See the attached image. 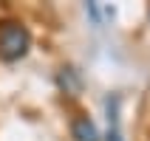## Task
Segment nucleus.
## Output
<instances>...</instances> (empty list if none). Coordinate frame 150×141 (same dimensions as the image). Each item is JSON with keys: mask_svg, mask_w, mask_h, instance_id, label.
<instances>
[{"mask_svg": "<svg viewBox=\"0 0 150 141\" xmlns=\"http://www.w3.org/2000/svg\"><path fill=\"white\" fill-rule=\"evenodd\" d=\"M31 48V31L20 20H3L0 23V59L3 62H17Z\"/></svg>", "mask_w": 150, "mask_h": 141, "instance_id": "nucleus-1", "label": "nucleus"}, {"mask_svg": "<svg viewBox=\"0 0 150 141\" xmlns=\"http://www.w3.org/2000/svg\"><path fill=\"white\" fill-rule=\"evenodd\" d=\"M57 85L59 90L68 93V96H79V90H82V76H79V71L71 65H62L57 74Z\"/></svg>", "mask_w": 150, "mask_h": 141, "instance_id": "nucleus-2", "label": "nucleus"}, {"mask_svg": "<svg viewBox=\"0 0 150 141\" xmlns=\"http://www.w3.org/2000/svg\"><path fill=\"white\" fill-rule=\"evenodd\" d=\"M71 135L74 141H99V130L88 116H76L71 121Z\"/></svg>", "mask_w": 150, "mask_h": 141, "instance_id": "nucleus-3", "label": "nucleus"}, {"mask_svg": "<svg viewBox=\"0 0 150 141\" xmlns=\"http://www.w3.org/2000/svg\"><path fill=\"white\" fill-rule=\"evenodd\" d=\"M108 107V138L105 141H122V130H119V96H110L105 102Z\"/></svg>", "mask_w": 150, "mask_h": 141, "instance_id": "nucleus-4", "label": "nucleus"}]
</instances>
